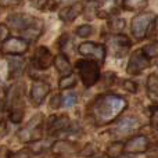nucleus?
Here are the masks:
<instances>
[{"label":"nucleus","instance_id":"obj_7","mask_svg":"<svg viewBox=\"0 0 158 158\" xmlns=\"http://www.w3.org/2000/svg\"><path fill=\"white\" fill-rule=\"evenodd\" d=\"M150 142L146 136H135L129 139L123 146V151L126 154H142L148 150Z\"/></svg>","mask_w":158,"mask_h":158},{"label":"nucleus","instance_id":"obj_15","mask_svg":"<svg viewBox=\"0 0 158 158\" xmlns=\"http://www.w3.org/2000/svg\"><path fill=\"white\" fill-rule=\"evenodd\" d=\"M69 126V121L67 117H53L50 118V123H49V131L52 132H58L63 129L68 128Z\"/></svg>","mask_w":158,"mask_h":158},{"label":"nucleus","instance_id":"obj_19","mask_svg":"<svg viewBox=\"0 0 158 158\" xmlns=\"http://www.w3.org/2000/svg\"><path fill=\"white\" fill-rule=\"evenodd\" d=\"M123 146L125 144H122V143H119V142L112 143V144L108 147V150H107V156L110 158H118L121 156V153H122Z\"/></svg>","mask_w":158,"mask_h":158},{"label":"nucleus","instance_id":"obj_3","mask_svg":"<svg viewBox=\"0 0 158 158\" xmlns=\"http://www.w3.org/2000/svg\"><path fill=\"white\" fill-rule=\"evenodd\" d=\"M153 21H154V15L151 13L139 14V15L133 17L131 28H132V33H133V36L137 40H142V39L146 38L147 31L150 28V25L153 24Z\"/></svg>","mask_w":158,"mask_h":158},{"label":"nucleus","instance_id":"obj_28","mask_svg":"<svg viewBox=\"0 0 158 158\" xmlns=\"http://www.w3.org/2000/svg\"><path fill=\"white\" fill-rule=\"evenodd\" d=\"M110 27L112 31H122L125 28V21L123 19H114V21H111Z\"/></svg>","mask_w":158,"mask_h":158},{"label":"nucleus","instance_id":"obj_4","mask_svg":"<svg viewBox=\"0 0 158 158\" xmlns=\"http://www.w3.org/2000/svg\"><path fill=\"white\" fill-rule=\"evenodd\" d=\"M150 65V58L143 53V50H136L132 53L131 58H129V64L126 67V72L129 75H139L143 72L147 67Z\"/></svg>","mask_w":158,"mask_h":158},{"label":"nucleus","instance_id":"obj_11","mask_svg":"<svg viewBox=\"0 0 158 158\" xmlns=\"http://www.w3.org/2000/svg\"><path fill=\"white\" fill-rule=\"evenodd\" d=\"M35 18H31V17L25 15V14H13L7 18V25L8 27H13L14 29H27L28 27L35 22Z\"/></svg>","mask_w":158,"mask_h":158},{"label":"nucleus","instance_id":"obj_24","mask_svg":"<svg viewBox=\"0 0 158 158\" xmlns=\"http://www.w3.org/2000/svg\"><path fill=\"white\" fill-rule=\"evenodd\" d=\"M92 33H93V28L90 27V25H87V24L81 25V27L77 29V35L81 36V38H89Z\"/></svg>","mask_w":158,"mask_h":158},{"label":"nucleus","instance_id":"obj_17","mask_svg":"<svg viewBox=\"0 0 158 158\" xmlns=\"http://www.w3.org/2000/svg\"><path fill=\"white\" fill-rule=\"evenodd\" d=\"M122 4L126 10L136 11V10H140V8L146 7V6H147V0H123Z\"/></svg>","mask_w":158,"mask_h":158},{"label":"nucleus","instance_id":"obj_16","mask_svg":"<svg viewBox=\"0 0 158 158\" xmlns=\"http://www.w3.org/2000/svg\"><path fill=\"white\" fill-rule=\"evenodd\" d=\"M22 33H24L25 38L31 39V40H35V39H38L39 35L42 33V21L39 22L38 19H36V21L33 22L31 27H28L27 29L22 31Z\"/></svg>","mask_w":158,"mask_h":158},{"label":"nucleus","instance_id":"obj_1","mask_svg":"<svg viewBox=\"0 0 158 158\" xmlns=\"http://www.w3.org/2000/svg\"><path fill=\"white\" fill-rule=\"evenodd\" d=\"M125 108V98L115 94H104L94 100L92 106V115L97 125H107L119 117Z\"/></svg>","mask_w":158,"mask_h":158},{"label":"nucleus","instance_id":"obj_21","mask_svg":"<svg viewBox=\"0 0 158 158\" xmlns=\"http://www.w3.org/2000/svg\"><path fill=\"white\" fill-rule=\"evenodd\" d=\"M112 42H114V44L117 47H122L123 50H126V49H129V47H131V40H129V39L126 38L125 35H117V36H114Z\"/></svg>","mask_w":158,"mask_h":158},{"label":"nucleus","instance_id":"obj_23","mask_svg":"<svg viewBox=\"0 0 158 158\" xmlns=\"http://www.w3.org/2000/svg\"><path fill=\"white\" fill-rule=\"evenodd\" d=\"M148 92L153 96H158V75H151L147 81Z\"/></svg>","mask_w":158,"mask_h":158},{"label":"nucleus","instance_id":"obj_36","mask_svg":"<svg viewBox=\"0 0 158 158\" xmlns=\"http://www.w3.org/2000/svg\"><path fill=\"white\" fill-rule=\"evenodd\" d=\"M115 3H117V4H122L123 0H115Z\"/></svg>","mask_w":158,"mask_h":158},{"label":"nucleus","instance_id":"obj_22","mask_svg":"<svg viewBox=\"0 0 158 158\" xmlns=\"http://www.w3.org/2000/svg\"><path fill=\"white\" fill-rule=\"evenodd\" d=\"M143 53H144L148 58L158 57V43H150V44H147V46H144L143 47Z\"/></svg>","mask_w":158,"mask_h":158},{"label":"nucleus","instance_id":"obj_30","mask_svg":"<svg viewBox=\"0 0 158 158\" xmlns=\"http://www.w3.org/2000/svg\"><path fill=\"white\" fill-rule=\"evenodd\" d=\"M151 123L158 126V107H151Z\"/></svg>","mask_w":158,"mask_h":158},{"label":"nucleus","instance_id":"obj_12","mask_svg":"<svg viewBox=\"0 0 158 158\" xmlns=\"http://www.w3.org/2000/svg\"><path fill=\"white\" fill-rule=\"evenodd\" d=\"M137 126H139V122L136 118H125V119L118 122V126L115 128V133L118 136H126V135L136 131Z\"/></svg>","mask_w":158,"mask_h":158},{"label":"nucleus","instance_id":"obj_2","mask_svg":"<svg viewBox=\"0 0 158 158\" xmlns=\"http://www.w3.org/2000/svg\"><path fill=\"white\" fill-rule=\"evenodd\" d=\"M77 68L81 75V79L86 87H92L100 78V68L94 61L81 60L77 63Z\"/></svg>","mask_w":158,"mask_h":158},{"label":"nucleus","instance_id":"obj_27","mask_svg":"<svg viewBox=\"0 0 158 158\" xmlns=\"http://www.w3.org/2000/svg\"><path fill=\"white\" fill-rule=\"evenodd\" d=\"M61 104H63V97H61L60 94H56V96H53L52 100H50V108L57 110V108H60Z\"/></svg>","mask_w":158,"mask_h":158},{"label":"nucleus","instance_id":"obj_25","mask_svg":"<svg viewBox=\"0 0 158 158\" xmlns=\"http://www.w3.org/2000/svg\"><path fill=\"white\" fill-rule=\"evenodd\" d=\"M60 148H61L60 153H63V151H64V153H69V151L72 150V146L68 144L67 142H58V143H56V144L53 146V151H54V153L57 150H60ZM60 153H58V154H60Z\"/></svg>","mask_w":158,"mask_h":158},{"label":"nucleus","instance_id":"obj_9","mask_svg":"<svg viewBox=\"0 0 158 158\" xmlns=\"http://www.w3.org/2000/svg\"><path fill=\"white\" fill-rule=\"evenodd\" d=\"M33 63H35V65L38 68L47 69L52 65V63H54V60H53V56L50 53V50L46 46H40L36 49L35 54H33Z\"/></svg>","mask_w":158,"mask_h":158},{"label":"nucleus","instance_id":"obj_5","mask_svg":"<svg viewBox=\"0 0 158 158\" xmlns=\"http://www.w3.org/2000/svg\"><path fill=\"white\" fill-rule=\"evenodd\" d=\"M78 52L85 57H92L98 61V64H103L106 60V47L103 44H96L93 42H85L78 47Z\"/></svg>","mask_w":158,"mask_h":158},{"label":"nucleus","instance_id":"obj_33","mask_svg":"<svg viewBox=\"0 0 158 158\" xmlns=\"http://www.w3.org/2000/svg\"><path fill=\"white\" fill-rule=\"evenodd\" d=\"M21 2L22 0H0V3H2L3 6H15Z\"/></svg>","mask_w":158,"mask_h":158},{"label":"nucleus","instance_id":"obj_6","mask_svg":"<svg viewBox=\"0 0 158 158\" xmlns=\"http://www.w3.org/2000/svg\"><path fill=\"white\" fill-rule=\"evenodd\" d=\"M28 42L21 38H7L2 44V53L3 54H11V56H19L24 54L28 50Z\"/></svg>","mask_w":158,"mask_h":158},{"label":"nucleus","instance_id":"obj_29","mask_svg":"<svg viewBox=\"0 0 158 158\" xmlns=\"http://www.w3.org/2000/svg\"><path fill=\"white\" fill-rule=\"evenodd\" d=\"M123 87H125L126 90H129L131 93H136L137 92L136 83H135V82H132V81H125V82H123Z\"/></svg>","mask_w":158,"mask_h":158},{"label":"nucleus","instance_id":"obj_34","mask_svg":"<svg viewBox=\"0 0 158 158\" xmlns=\"http://www.w3.org/2000/svg\"><path fill=\"white\" fill-rule=\"evenodd\" d=\"M0 158H10V151L6 147H0Z\"/></svg>","mask_w":158,"mask_h":158},{"label":"nucleus","instance_id":"obj_32","mask_svg":"<svg viewBox=\"0 0 158 158\" xmlns=\"http://www.w3.org/2000/svg\"><path fill=\"white\" fill-rule=\"evenodd\" d=\"M8 36V29L6 25H0V40H6Z\"/></svg>","mask_w":158,"mask_h":158},{"label":"nucleus","instance_id":"obj_18","mask_svg":"<svg viewBox=\"0 0 158 158\" xmlns=\"http://www.w3.org/2000/svg\"><path fill=\"white\" fill-rule=\"evenodd\" d=\"M22 69H24V61L19 60V58H11L10 60V77L19 75Z\"/></svg>","mask_w":158,"mask_h":158},{"label":"nucleus","instance_id":"obj_31","mask_svg":"<svg viewBox=\"0 0 158 158\" xmlns=\"http://www.w3.org/2000/svg\"><path fill=\"white\" fill-rule=\"evenodd\" d=\"M10 158H31V154L29 151L22 150V151H18V153H14L13 156H10Z\"/></svg>","mask_w":158,"mask_h":158},{"label":"nucleus","instance_id":"obj_20","mask_svg":"<svg viewBox=\"0 0 158 158\" xmlns=\"http://www.w3.org/2000/svg\"><path fill=\"white\" fill-rule=\"evenodd\" d=\"M75 85H77V77L69 74V75H67V77H63L60 79L58 86H60V89H69V87H74Z\"/></svg>","mask_w":158,"mask_h":158},{"label":"nucleus","instance_id":"obj_13","mask_svg":"<svg viewBox=\"0 0 158 158\" xmlns=\"http://www.w3.org/2000/svg\"><path fill=\"white\" fill-rule=\"evenodd\" d=\"M82 11H83V6H82V3H79V2L74 3V4H71V6H68V7H65V8L61 10L60 18L65 22H71L77 18Z\"/></svg>","mask_w":158,"mask_h":158},{"label":"nucleus","instance_id":"obj_35","mask_svg":"<svg viewBox=\"0 0 158 158\" xmlns=\"http://www.w3.org/2000/svg\"><path fill=\"white\" fill-rule=\"evenodd\" d=\"M3 110H4V104H3V101L0 100V118H2V112H3Z\"/></svg>","mask_w":158,"mask_h":158},{"label":"nucleus","instance_id":"obj_10","mask_svg":"<svg viewBox=\"0 0 158 158\" xmlns=\"http://www.w3.org/2000/svg\"><path fill=\"white\" fill-rule=\"evenodd\" d=\"M24 117V101L22 94H15L10 98V119L13 122H21Z\"/></svg>","mask_w":158,"mask_h":158},{"label":"nucleus","instance_id":"obj_14","mask_svg":"<svg viewBox=\"0 0 158 158\" xmlns=\"http://www.w3.org/2000/svg\"><path fill=\"white\" fill-rule=\"evenodd\" d=\"M54 65H56V68H57V71L60 72L61 75H64V77L72 74V65L68 61V58H67L64 54L56 56L54 57Z\"/></svg>","mask_w":158,"mask_h":158},{"label":"nucleus","instance_id":"obj_26","mask_svg":"<svg viewBox=\"0 0 158 158\" xmlns=\"http://www.w3.org/2000/svg\"><path fill=\"white\" fill-rule=\"evenodd\" d=\"M77 101H78V98H77V96H75L74 93H69V94L64 96V106H65V107L75 106V104H77Z\"/></svg>","mask_w":158,"mask_h":158},{"label":"nucleus","instance_id":"obj_8","mask_svg":"<svg viewBox=\"0 0 158 158\" xmlns=\"http://www.w3.org/2000/svg\"><path fill=\"white\" fill-rule=\"evenodd\" d=\"M50 93V85L43 81H35L31 87V100L35 106H40Z\"/></svg>","mask_w":158,"mask_h":158}]
</instances>
